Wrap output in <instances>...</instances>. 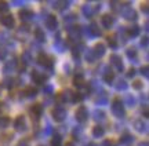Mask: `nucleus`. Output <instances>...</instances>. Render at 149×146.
Wrapping results in <instances>:
<instances>
[{"label":"nucleus","instance_id":"obj_1","mask_svg":"<svg viewBox=\"0 0 149 146\" xmlns=\"http://www.w3.org/2000/svg\"><path fill=\"white\" fill-rule=\"evenodd\" d=\"M112 112H113V114L117 116V117L124 116V106H123V103L120 102L119 99H115V101H113V103H112Z\"/></svg>","mask_w":149,"mask_h":146},{"label":"nucleus","instance_id":"obj_2","mask_svg":"<svg viewBox=\"0 0 149 146\" xmlns=\"http://www.w3.org/2000/svg\"><path fill=\"white\" fill-rule=\"evenodd\" d=\"M0 22H1L6 28H14V25H15L14 17L11 15V14H8V12H6V14H1V15H0Z\"/></svg>","mask_w":149,"mask_h":146},{"label":"nucleus","instance_id":"obj_3","mask_svg":"<svg viewBox=\"0 0 149 146\" xmlns=\"http://www.w3.org/2000/svg\"><path fill=\"white\" fill-rule=\"evenodd\" d=\"M37 62L40 64V65H43L44 68H48V69H51L54 65V61L51 57H48V55L46 54H40L39 55V58H37Z\"/></svg>","mask_w":149,"mask_h":146},{"label":"nucleus","instance_id":"obj_4","mask_svg":"<svg viewBox=\"0 0 149 146\" xmlns=\"http://www.w3.org/2000/svg\"><path fill=\"white\" fill-rule=\"evenodd\" d=\"M88 117V112H87V108L84 106H80L77 110H76V120L79 123H84Z\"/></svg>","mask_w":149,"mask_h":146},{"label":"nucleus","instance_id":"obj_5","mask_svg":"<svg viewBox=\"0 0 149 146\" xmlns=\"http://www.w3.org/2000/svg\"><path fill=\"white\" fill-rule=\"evenodd\" d=\"M14 127H15L17 131H25L26 130V120H25V117H24V116H18L15 119Z\"/></svg>","mask_w":149,"mask_h":146},{"label":"nucleus","instance_id":"obj_6","mask_svg":"<svg viewBox=\"0 0 149 146\" xmlns=\"http://www.w3.org/2000/svg\"><path fill=\"white\" fill-rule=\"evenodd\" d=\"M53 117H54V120H57V121H62V120H65V117H66V112H65V109L55 108L53 110Z\"/></svg>","mask_w":149,"mask_h":146},{"label":"nucleus","instance_id":"obj_7","mask_svg":"<svg viewBox=\"0 0 149 146\" xmlns=\"http://www.w3.org/2000/svg\"><path fill=\"white\" fill-rule=\"evenodd\" d=\"M111 65L115 66L119 72L123 71V62H122V60H120L119 55H111Z\"/></svg>","mask_w":149,"mask_h":146},{"label":"nucleus","instance_id":"obj_8","mask_svg":"<svg viewBox=\"0 0 149 146\" xmlns=\"http://www.w3.org/2000/svg\"><path fill=\"white\" fill-rule=\"evenodd\" d=\"M32 79L36 81L37 84H43L44 81L47 80V76H46V75H42V73H39L37 71H33L32 72Z\"/></svg>","mask_w":149,"mask_h":146},{"label":"nucleus","instance_id":"obj_9","mask_svg":"<svg viewBox=\"0 0 149 146\" xmlns=\"http://www.w3.org/2000/svg\"><path fill=\"white\" fill-rule=\"evenodd\" d=\"M46 25L50 30H54V29H57L58 26V24H57V18L54 15H48L47 17V21H46Z\"/></svg>","mask_w":149,"mask_h":146},{"label":"nucleus","instance_id":"obj_10","mask_svg":"<svg viewBox=\"0 0 149 146\" xmlns=\"http://www.w3.org/2000/svg\"><path fill=\"white\" fill-rule=\"evenodd\" d=\"M42 112H43V108H42V105H39V103L33 105L32 108H31V114H32L33 117H36V119H39L42 116Z\"/></svg>","mask_w":149,"mask_h":146},{"label":"nucleus","instance_id":"obj_11","mask_svg":"<svg viewBox=\"0 0 149 146\" xmlns=\"http://www.w3.org/2000/svg\"><path fill=\"white\" fill-rule=\"evenodd\" d=\"M105 51H107V48H105V46H104V44H97L95 47H94V50H93L94 55H95V57H98V58L105 54Z\"/></svg>","mask_w":149,"mask_h":146},{"label":"nucleus","instance_id":"obj_12","mask_svg":"<svg viewBox=\"0 0 149 146\" xmlns=\"http://www.w3.org/2000/svg\"><path fill=\"white\" fill-rule=\"evenodd\" d=\"M113 22H115V19H113V17L109 15V14H105V15L102 17V25L105 28H111L112 25H113Z\"/></svg>","mask_w":149,"mask_h":146},{"label":"nucleus","instance_id":"obj_13","mask_svg":"<svg viewBox=\"0 0 149 146\" xmlns=\"http://www.w3.org/2000/svg\"><path fill=\"white\" fill-rule=\"evenodd\" d=\"M123 15L126 17L127 19H130V21H131V19H133V21H135V19H137V14H135V11H134L133 8H128V7L123 11Z\"/></svg>","mask_w":149,"mask_h":146},{"label":"nucleus","instance_id":"obj_14","mask_svg":"<svg viewBox=\"0 0 149 146\" xmlns=\"http://www.w3.org/2000/svg\"><path fill=\"white\" fill-rule=\"evenodd\" d=\"M19 18H21L22 21H28V19L32 18V12L29 10H21L19 11Z\"/></svg>","mask_w":149,"mask_h":146},{"label":"nucleus","instance_id":"obj_15","mask_svg":"<svg viewBox=\"0 0 149 146\" xmlns=\"http://www.w3.org/2000/svg\"><path fill=\"white\" fill-rule=\"evenodd\" d=\"M93 135L95 136V138L102 136V135H104V128H102L101 125H95V127L93 128Z\"/></svg>","mask_w":149,"mask_h":146},{"label":"nucleus","instance_id":"obj_16","mask_svg":"<svg viewBox=\"0 0 149 146\" xmlns=\"http://www.w3.org/2000/svg\"><path fill=\"white\" fill-rule=\"evenodd\" d=\"M24 94H25L26 97H35L37 94V90L35 87H26V88L24 90Z\"/></svg>","mask_w":149,"mask_h":146},{"label":"nucleus","instance_id":"obj_17","mask_svg":"<svg viewBox=\"0 0 149 146\" xmlns=\"http://www.w3.org/2000/svg\"><path fill=\"white\" fill-rule=\"evenodd\" d=\"M73 84L74 86H77V87H81V86H84V79H83V76H74V79H73Z\"/></svg>","mask_w":149,"mask_h":146},{"label":"nucleus","instance_id":"obj_18","mask_svg":"<svg viewBox=\"0 0 149 146\" xmlns=\"http://www.w3.org/2000/svg\"><path fill=\"white\" fill-rule=\"evenodd\" d=\"M90 30H91V36H101V30H100V28L97 26L95 24H91V26H90Z\"/></svg>","mask_w":149,"mask_h":146},{"label":"nucleus","instance_id":"obj_19","mask_svg":"<svg viewBox=\"0 0 149 146\" xmlns=\"http://www.w3.org/2000/svg\"><path fill=\"white\" fill-rule=\"evenodd\" d=\"M134 127H135V130L139 131V132H141V131H145V128H146L144 123L139 121V120H135V121H134Z\"/></svg>","mask_w":149,"mask_h":146},{"label":"nucleus","instance_id":"obj_20","mask_svg":"<svg viewBox=\"0 0 149 146\" xmlns=\"http://www.w3.org/2000/svg\"><path fill=\"white\" fill-rule=\"evenodd\" d=\"M104 80H105V83H109V84H111L112 81H113V72H111V71L105 72V75H104Z\"/></svg>","mask_w":149,"mask_h":146},{"label":"nucleus","instance_id":"obj_21","mask_svg":"<svg viewBox=\"0 0 149 146\" xmlns=\"http://www.w3.org/2000/svg\"><path fill=\"white\" fill-rule=\"evenodd\" d=\"M8 124H10V117H0V127L1 128H6Z\"/></svg>","mask_w":149,"mask_h":146},{"label":"nucleus","instance_id":"obj_22","mask_svg":"<svg viewBox=\"0 0 149 146\" xmlns=\"http://www.w3.org/2000/svg\"><path fill=\"white\" fill-rule=\"evenodd\" d=\"M7 11H8V3L0 1V14H6Z\"/></svg>","mask_w":149,"mask_h":146},{"label":"nucleus","instance_id":"obj_23","mask_svg":"<svg viewBox=\"0 0 149 146\" xmlns=\"http://www.w3.org/2000/svg\"><path fill=\"white\" fill-rule=\"evenodd\" d=\"M36 39L39 42H44V40H46V36H44V33H43L42 29H37L36 30Z\"/></svg>","mask_w":149,"mask_h":146},{"label":"nucleus","instance_id":"obj_24","mask_svg":"<svg viewBox=\"0 0 149 146\" xmlns=\"http://www.w3.org/2000/svg\"><path fill=\"white\" fill-rule=\"evenodd\" d=\"M131 141H133V136L128 135L127 132H126V134L120 138V142H122V143H128V142H131Z\"/></svg>","mask_w":149,"mask_h":146},{"label":"nucleus","instance_id":"obj_25","mask_svg":"<svg viewBox=\"0 0 149 146\" xmlns=\"http://www.w3.org/2000/svg\"><path fill=\"white\" fill-rule=\"evenodd\" d=\"M138 32H139V29H138V26H135V25H134L133 28H130V29H128V36H137V35H138Z\"/></svg>","mask_w":149,"mask_h":146},{"label":"nucleus","instance_id":"obj_26","mask_svg":"<svg viewBox=\"0 0 149 146\" xmlns=\"http://www.w3.org/2000/svg\"><path fill=\"white\" fill-rule=\"evenodd\" d=\"M55 8H58V10H65L66 7H68V3H65V1H57L55 4H54Z\"/></svg>","mask_w":149,"mask_h":146},{"label":"nucleus","instance_id":"obj_27","mask_svg":"<svg viewBox=\"0 0 149 146\" xmlns=\"http://www.w3.org/2000/svg\"><path fill=\"white\" fill-rule=\"evenodd\" d=\"M51 145H53V146H61V136H59L58 134H55V135H54Z\"/></svg>","mask_w":149,"mask_h":146},{"label":"nucleus","instance_id":"obj_28","mask_svg":"<svg viewBox=\"0 0 149 146\" xmlns=\"http://www.w3.org/2000/svg\"><path fill=\"white\" fill-rule=\"evenodd\" d=\"M94 53H93V50H90V51H87V54H86V60L88 61V62H93L94 61Z\"/></svg>","mask_w":149,"mask_h":146},{"label":"nucleus","instance_id":"obj_29","mask_svg":"<svg viewBox=\"0 0 149 146\" xmlns=\"http://www.w3.org/2000/svg\"><path fill=\"white\" fill-rule=\"evenodd\" d=\"M127 55H128V58L131 60V58H135V55H137V51L134 48H128L127 50Z\"/></svg>","mask_w":149,"mask_h":146},{"label":"nucleus","instance_id":"obj_30","mask_svg":"<svg viewBox=\"0 0 149 146\" xmlns=\"http://www.w3.org/2000/svg\"><path fill=\"white\" fill-rule=\"evenodd\" d=\"M108 42H109V46H111L112 48H116L117 47V43H116V40H115V37H108Z\"/></svg>","mask_w":149,"mask_h":146},{"label":"nucleus","instance_id":"obj_31","mask_svg":"<svg viewBox=\"0 0 149 146\" xmlns=\"http://www.w3.org/2000/svg\"><path fill=\"white\" fill-rule=\"evenodd\" d=\"M117 88H123V90H124V88H127V83H126L124 80L119 81V83H117Z\"/></svg>","mask_w":149,"mask_h":146},{"label":"nucleus","instance_id":"obj_32","mask_svg":"<svg viewBox=\"0 0 149 146\" xmlns=\"http://www.w3.org/2000/svg\"><path fill=\"white\" fill-rule=\"evenodd\" d=\"M6 55H7V51H6V48L0 47V60H4Z\"/></svg>","mask_w":149,"mask_h":146},{"label":"nucleus","instance_id":"obj_33","mask_svg":"<svg viewBox=\"0 0 149 146\" xmlns=\"http://www.w3.org/2000/svg\"><path fill=\"white\" fill-rule=\"evenodd\" d=\"M141 73H142L145 77H149V69H148V66H144V68L141 69Z\"/></svg>","mask_w":149,"mask_h":146},{"label":"nucleus","instance_id":"obj_34","mask_svg":"<svg viewBox=\"0 0 149 146\" xmlns=\"http://www.w3.org/2000/svg\"><path fill=\"white\" fill-rule=\"evenodd\" d=\"M141 44H142L144 47H146V46H148V36H144V39L141 40Z\"/></svg>","mask_w":149,"mask_h":146},{"label":"nucleus","instance_id":"obj_35","mask_svg":"<svg viewBox=\"0 0 149 146\" xmlns=\"http://www.w3.org/2000/svg\"><path fill=\"white\" fill-rule=\"evenodd\" d=\"M134 75H135V69H134V68H131V69L128 71L127 76H128V77H134Z\"/></svg>","mask_w":149,"mask_h":146},{"label":"nucleus","instance_id":"obj_36","mask_svg":"<svg viewBox=\"0 0 149 146\" xmlns=\"http://www.w3.org/2000/svg\"><path fill=\"white\" fill-rule=\"evenodd\" d=\"M134 87H135V88H141V87H142V83H141V81H135V83H134Z\"/></svg>","mask_w":149,"mask_h":146},{"label":"nucleus","instance_id":"obj_37","mask_svg":"<svg viewBox=\"0 0 149 146\" xmlns=\"http://www.w3.org/2000/svg\"><path fill=\"white\" fill-rule=\"evenodd\" d=\"M102 145H104V146H113V145H112V141H105Z\"/></svg>","mask_w":149,"mask_h":146},{"label":"nucleus","instance_id":"obj_38","mask_svg":"<svg viewBox=\"0 0 149 146\" xmlns=\"http://www.w3.org/2000/svg\"><path fill=\"white\" fill-rule=\"evenodd\" d=\"M141 8L145 11V12H148V4H144V6H141Z\"/></svg>","mask_w":149,"mask_h":146},{"label":"nucleus","instance_id":"obj_39","mask_svg":"<svg viewBox=\"0 0 149 146\" xmlns=\"http://www.w3.org/2000/svg\"><path fill=\"white\" fill-rule=\"evenodd\" d=\"M17 146H29V145H28V143H26L25 141H22V142H19V143H18Z\"/></svg>","mask_w":149,"mask_h":146},{"label":"nucleus","instance_id":"obj_40","mask_svg":"<svg viewBox=\"0 0 149 146\" xmlns=\"http://www.w3.org/2000/svg\"><path fill=\"white\" fill-rule=\"evenodd\" d=\"M65 146H74V145H73V143H72V142H68V143H66V145H65Z\"/></svg>","mask_w":149,"mask_h":146},{"label":"nucleus","instance_id":"obj_41","mask_svg":"<svg viewBox=\"0 0 149 146\" xmlns=\"http://www.w3.org/2000/svg\"><path fill=\"white\" fill-rule=\"evenodd\" d=\"M139 146H148V143H146V142H144V143H141Z\"/></svg>","mask_w":149,"mask_h":146},{"label":"nucleus","instance_id":"obj_42","mask_svg":"<svg viewBox=\"0 0 149 146\" xmlns=\"http://www.w3.org/2000/svg\"><path fill=\"white\" fill-rule=\"evenodd\" d=\"M1 106H3V105H1V102H0V109H1Z\"/></svg>","mask_w":149,"mask_h":146}]
</instances>
